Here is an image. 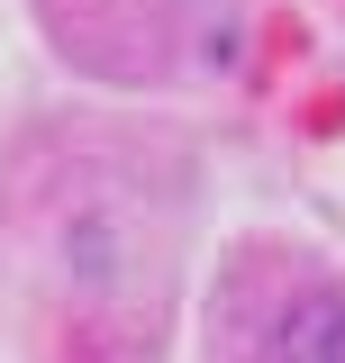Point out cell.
<instances>
[{
    "label": "cell",
    "mask_w": 345,
    "mask_h": 363,
    "mask_svg": "<svg viewBox=\"0 0 345 363\" xmlns=\"http://www.w3.org/2000/svg\"><path fill=\"white\" fill-rule=\"evenodd\" d=\"M282 363H345V300H318V309L291 327Z\"/></svg>",
    "instance_id": "cell-1"
}]
</instances>
